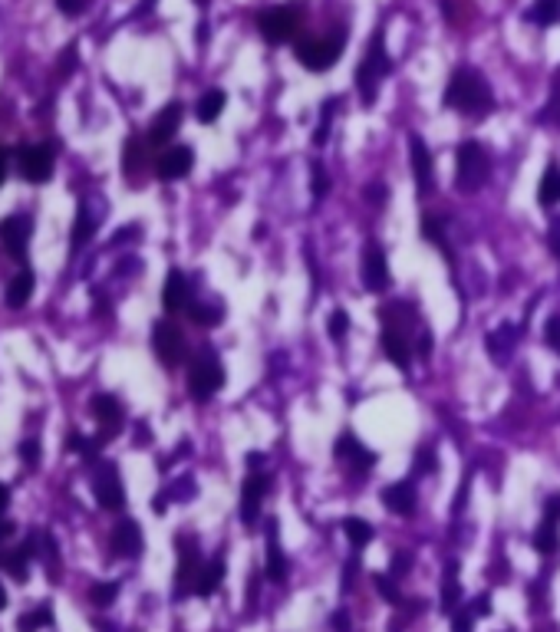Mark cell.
<instances>
[{"instance_id":"6da1fadb","label":"cell","mask_w":560,"mask_h":632,"mask_svg":"<svg viewBox=\"0 0 560 632\" xmlns=\"http://www.w3.org/2000/svg\"><path fill=\"white\" fill-rule=\"evenodd\" d=\"M445 105L465 115H488L494 109V92L478 69H455L445 86Z\"/></svg>"},{"instance_id":"7a4b0ae2","label":"cell","mask_w":560,"mask_h":632,"mask_svg":"<svg viewBox=\"0 0 560 632\" xmlns=\"http://www.w3.org/2000/svg\"><path fill=\"white\" fill-rule=\"evenodd\" d=\"M385 73H389L385 40H383V30H376V36L369 40V46H366V57H362L360 69H356V90H360L362 103H366V105L376 99V92H379V82L385 80Z\"/></svg>"},{"instance_id":"3957f363","label":"cell","mask_w":560,"mask_h":632,"mask_svg":"<svg viewBox=\"0 0 560 632\" xmlns=\"http://www.w3.org/2000/svg\"><path fill=\"white\" fill-rule=\"evenodd\" d=\"M455 161H458V172H455L458 191L475 195L478 188H485V182H488V175H491V159H488V152H485V145H478V142H462Z\"/></svg>"},{"instance_id":"277c9868","label":"cell","mask_w":560,"mask_h":632,"mask_svg":"<svg viewBox=\"0 0 560 632\" xmlns=\"http://www.w3.org/2000/svg\"><path fill=\"white\" fill-rule=\"evenodd\" d=\"M222 386H224V366L222 359H218V353H211V349L198 353L191 369H188V392H191V399L208 402V399H214L222 392Z\"/></svg>"},{"instance_id":"5b68a950","label":"cell","mask_w":560,"mask_h":632,"mask_svg":"<svg viewBox=\"0 0 560 632\" xmlns=\"http://www.w3.org/2000/svg\"><path fill=\"white\" fill-rule=\"evenodd\" d=\"M304 23V4H280L257 17V27L270 43H287Z\"/></svg>"},{"instance_id":"8992f818","label":"cell","mask_w":560,"mask_h":632,"mask_svg":"<svg viewBox=\"0 0 560 632\" xmlns=\"http://www.w3.org/2000/svg\"><path fill=\"white\" fill-rule=\"evenodd\" d=\"M339 53H343V34L310 36V40H300V43H297V59H300L307 69H314V73H323V69L333 66L339 59Z\"/></svg>"},{"instance_id":"52a82bcc","label":"cell","mask_w":560,"mask_h":632,"mask_svg":"<svg viewBox=\"0 0 560 632\" xmlns=\"http://www.w3.org/2000/svg\"><path fill=\"white\" fill-rule=\"evenodd\" d=\"M152 349L168 369H175L178 363H185L188 356L185 336H182V330H178L175 323H168V320H159L152 326Z\"/></svg>"},{"instance_id":"ba28073f","label":"cell","mask_w":560,"mask_h":632,"mask_svg":"<svg viewBox=\"0 0 560 632\" xmlns=\"http://www.w3.org/2000/svg\"><path fill=\"white\" fill-rule=\"evenodd\" d=\"M93 495L99 501V507L105 511H119V507L126 504V488H122V478H119L116 464H99L93 474Z\"/></svg>"},{"instance_id":"9c48e42d","label":"cell","mask_w":560,"mask_h":632,"mask_svg":"<svg viewBox=\"0 0 560 632\" xmlns=\"http://www.w3.org/2000/svg\"><path fill=\"white\" fill-rule=\"evenodd\" d=\"M17 168L30 184H43L53 175V149L50 145H24L17 152Z\"/></svg>"},{"instance_id":"30bf717a","label":"cell","mask_w":560,"mask_h":632,"mask_svg":"<svg viewBox=\"0 0 560 632\" xmlns=\"http://www.w3.org/2000/svg\"><path fill=\"white\" fill-rule=\"evenodd\" d=\"M360 277H362V287L369 293H383L389 287V264H385V254L379 244H366L362 247V264H360Z\"/></svg>"},{"instance_id":"8fae6325","label":"cell","mask_w":560,"mask_h":632,"mask_svg":"<svg viewBox=\"0 0 560 632\" xmlns=\"http://www.w3.org/2000/svg\"><path fill=\"white\" fill-rule=\"evenodd\" d=\"M333 455H337L346 468H350L356 478H362V474H369V468L376 464V455L369 449H362V441H356V435H339L337 445H333Z\"/></svg>"},{"instance_id":"7c38bea8","label":"cell","mask_w":560,"mask_h":632,"mask_svg":"<svg viewBox=\"0 0 560 632\" xmlns=\"http://www.w3.org/2000/svg\"><path fill=\"white\" fill-rule=\"evenodd\" d=\"M408 149H412V175H416V188L419 195H429L435 188V161L432 152L425 145L422 136H408Z\"/></svg>"},{"instance_id":"4fadbf2b","label":"cell","mask_w":560,"mask_h":632,"mask_svg":"<svg viewBox=\"0 0 560 632\" xmlns=\"http://www.w3.org/2000/svg\"><path fill=\"white\" fill-rule=\"evenodd\" d=\"M408 333H412V330H402V326H393V323L383 326L385 356H389L393 366L402 369V372H408V366H412V339H416V336H408Z\"/></svg>"},{"instance_id":"5bb4252c","label":"cell","mask_w":560,"mask_h":632,"mask_svg":"<svg viewBox=\"0 0 560 632\" xmlns=\"http://www.w3.org/2000/svg\"><path fill=\"white\" fill-rule=\"evenodd\" d=\"M30 234H34V221L27 215H11V218L0 221V244L13 254V257H24L27 244H30Z\"/></svg>"},{"instance_id":"9a60e30c","label":"cell","mask_w":560,"mask_h":632,"mask_svg":"<svg viewBox=\"0 0 560 632\" xmlns=\"http://www.w3.org/2000/svg\"><path fill=\"white\" fill-rule=\"evenodd\" d=\"M191 165H195V149L191 145H172V149H165L159 155V178L162 182H178V178H185L191 172Z\"/></svg>"},{"instance_id":"2e32d148","label":"cell","mask_w":560,"mask_h":632,"mask_svg":"<svg viewBox=\"0 0 560 632\" xmlns=\"http://www.w3.org/2000/svg\"><path fill=\"white\" fill-rule=\"evenodd\" d=\"M268 488H270L268 474H251L245 481V488H241V520H245L247 527H254L257 511H261V501L268 495Z\"/></svg>"},{"instance_id":"e0dca14e","label":"cell","mask_w":560,"mask_h":632,"mask_svg":"<svg viewBox=\"0 0 560 632\" xmlns=\"http://www.w3.org/2000/svg\"><path fill=\"white\" fill-rule=\"evenodd\" d=\"M162 307L168 313H182L191 307V284L182 270H172L165 277V287H162Z\"/></svg>"},{"instance_id":"ac0fdd59","label":"cell","mask_w":560,"mask_h":632,"mask_svg":"<svg viewBox=\"0 0 560 632\" xmlns=\"http://www.w3.org/2000/svg\"><path fill=\"white\" fill-rule=\"evenodd\" d=\"M182 113H185L182 103L165 105L162 113L152 119V126H149V142H152V145H165V142L178 132V126H182Z\"/></svg>"},{"instance_id":"d6986e66","label":"cell","mask_w":560,"mask_h":632,"mask_svg":"<svg viewBox=\"0 0 560 632\" xmlns=\"http://www.w3.org/2000/svg\"><path fill=\"white\" fill-rule=\"evenodd\" d=\"M383 504L389 507L393 514H399V518H408V514H416L419 497H416V488L408 481H396L383 491Z\"/></svg>"},{"instance_id":"ffe728a7","label":"cell","mask_w":560,"mask_h":632,"mask_svg":"<svg viewBox=\"0 0 560 632\" xmlns=\"http://www.w3.org/2000/svg\"><path fill=\"white\" fill-rule=\"evenodd\" d=\"M113 550H116V557H139L142 530L136 520H119L116 530H113Z\"/></svg>"},{"instance_id":"44dd1931","label":"cell","mask_w":560,"mask_h":632,"mask_svg":"<svg viewBox=\"0 0 560 632\" xmlns=\"http://www.w3.org/2000/svg\"><path fill=\"white\" fill-rule=\"evenodd\" d=\"M93 412L96 422L103 425V435H116L119 428H122V405H119L116 395H96Z\"/></svg>"},{"instance_id":"7402d4cb","label":"cell","mask_w":560,"mask_h":632,"mask_svg":"<svg viewBox=\"0 0 560 632\" xmlns=\"http://www.w3.org/2000/svg\"><path fill=\"white\" fill-rule=\"evenodd\" d=\"M222 583H224V560L222 557H214V560H208V564L201 566V576H198V583H195V593H198V597H211V593L222 587Z\"/></svg>"},{"instance_id":"603a6c76","label":"cell","mask_w":560,"mask_h":632,"mask_svg":"<svg viewBox=\"0 0 560 632\" xmlns=\"http://www.w3.org/2000/svg\"><path fill=\"white\" fill-rule=\"evenodd\" d=\"M537 201L544 207L557 205L560 201V165H548L541 175V188H537Z\"/></svg>"},{"instance_id":"cb8c5ba5","label":"cell","mask_w":560,"mask_h":632,"mask_svg":"<svg viewBox=\"0 0 560 632\" xmlns=\"http://www.w3.org/2000/svg\"><path fill=\"white\" fill-rule=\"evenodd\" d=\"M201 564H198V550L188 543L182 547V560H178V589H185L188 583H198Z\"/></svg>"},{"instance_id":"d4e9b609","label":"cell","mask_w":560,"mask_h":632,"mask_svg":"<svg viewBox=\"0 0 560 632\" xmlns=\"http://www.w3.org/2000/svg\"><path fill=\"white\" fill-rule=\"evenodd\" d=\"M287 576V560H284V553H280V543H277V524L270 520V543H268V580L280 583Z\"/></svg>"},{"instance_id":"484cf974","label":"cell","mask_w":560,"mask_h":632,"mask_svg":"<svg viewBox=\"0 0 560 632\" xmlns=\"http://www.w3.org/2000/svg\"><path fill=\"white\" fill-rule=\"evenodd\" d=\"M30 297H34V274H30V270H20V274L7 284V303H11V307H24Z\"/></svg>"},{"instance_id":"4316f807","label":"cell","mask_w":560,"mask_h":632,"mask_svg":"<svg viewBox=\"0 0 560 632\" xmlns=\"http://www.w3.org/2000/svg\"><path fill=\"white\" fill-rule=\"evenodd\" d=\"M224 103H228V96H224L222 90H208L198 99V109H195V113H198L201 122H214V119L224 113Z\"/></svg>"},{"instance_id":"83f0119b","label":"cell","mask_w":560,"mask_h":632,"mask_svg":"<svg viewBox=\"0 0 560 632\" xmlns=\"http://www.w3.org/2000/svg\"><path fill=\"white\" fill-rule=\"evenodd\" d=\"M185 313L198 323V326H218V323L224 320L222 303H198V300H191V307H188Z\"/></svg>"},{"instance_id":"f1b7e54d","label":"cell","mask_w":560,"mask_h":632,"mask_svg":"<svg viewBox=\"0 0 560 632\" xmlns=\"http://www.w3.org/2000/svg\"><path fill=\"white\" fill-rule=\"evenodd\" d=\"M527 20L541 23V27H554V23H560V0H537L534 7L527 11Z\"/></svg>"},{"instance_id":"f546056e","label":"cell","mask_w":560,"mask_h":632,"mask_svg":"<svg viewBox=\"0 0 560 632\" xmlns=\"http://www.w3.org/2000/svg\"><path fill=\"white\" fill-rule=\"evenodd\" d=\"M514 343H517V330H514V326H508V323H504V326H498V330L488 336V349L494 353V356H502V353H511Z\"/></svg>"},{"instance_id":"4dcf8cb0","label":"cell","mask_w":560,"mask_h":632,"mask_svg":"<svg viewBox=\"0 0 560 632\" xmlns=\"http://www.w3.org/2000/svg\"><path fill=\"white\" fill-rule=\"evenodd\" d=\"M534 547L541 553H554L560 547V534H557V524L554 520H544L534 534Z\"/></svg>"},{"instance_id":"1f68e13d","label":"cell","mask_w":560,"mask_h":632,"mask_svg":"<svg viewBox=\"0 0 560 632\" xmlns=\"http://www.w3.org/2000/svg\"><path fill=\"white\" fill-rule=\"evenodd\" d=\"M458 599H462V587H458L455 564H452L448 566V573H445V583H442V610L452 612L458 606Z\"/></svg>"},{"instance_id":"d6a6232c","label":"cell","mask_w":560,"mask_h":632,"mask_svg":"<svg viewBox=\"0 0 560 632\" xmlns=\"http://www.w3.org/2000/svg\"><path fill=\"white\" fill-rule=\"evenodd\" d=\"M343 530H346V537L353 541V547H362V543L373 541V527L362 518H346L343 520Z\"/></svg>"},{"instance_id":"836d02e7","label":"cell","mask_w":560,"mask_h":632,"mask_svg":"<svg viewBox=\"0 0 560 632\" xmlns=\"http://www.w3.org/2000/svg\"><path fill=\"white\" fill-rule=\"evenodd\" d=\"M53 622V610L50 606H40V610L27 612L24 620H20V632H36L40 626H50Z\"/></svg>"},{"instance_id":"e575fe53","label":"cell","mask_w":560,"mask_h":632,"mask_svg":"<svg viewBox=\"0 0 560 632\" xmlns=\"http://www.w3.org/2000/svg\"><path fill=\"white\" fill-rule=\"evenodd\" d=\"M327 330H330V339H333V343H343V336L350 333V316H346V310H333V313H330Z\"/></svg>"},{"instance_id":"d590c367","label":"cell","mask_w":560,"mask_h":632,"mask_svg":"<svg viewBox=\"0 0 560 632\" xmlns=\"http://www.w3.org/2000/svg\"><path fill=\"white\" fill-rule=\"evenodd\" d=\"M27 557H30V543H27V547H24V550H20V553H11V557L4 560V566H7V573H11L13 580H20V583H24V580H27Z\"/></svg>"},{"instance_id":"8d00e7d4","label":"cell","mask_w":560,"mask_h":632,"mask_svg":"<svg viewBox=\"0 0 560 632\" xmlns=\"http://www.w3.org/2000/svg\"><path fill=\"white\" fill-rule=\"evenodd\" d=\"M310 191H314V198H323L330 191V175L320 161L310 165Z\"/></svg>"},{"instance_id":"74e56055","label":"cell","mask_w":560,"mask_h":632,"mask_svg":"<svg viewBox=\"0 0 560 632\" xmlns=\"http://www.w3.org/2000/svg\"><path fill=\"white\" fill-rule=\"evenodd\" d=\"M93 218H89V211L86 207H80V218H76V228H73V244L80 247V244L89 241V234H93Z\"/></svg>"},{"instance_id":"f35d334b","label":"cell","mask_w":560,"mask_h":632,"mask_svg":"<svg viewBox=\"0 0 560 632\" xmlns=\"http://www.w3.org/2000/svg\"><path fill=\"white\" fill-rule=\"evenodd\" d=\"M422 241H432L445 247V228L439 218H422Z\"/></svg>"},{"instance_id":"ab89813d","label":"cell","mask_w":560,"mask_h":632,"mask_svg":"<svg viewBox=\"0 0 560 632\" xmlns=\"http://www.w3.org/2000/svg\"><path fill=\"white\" fill-rule=\"evenodd\" d=\"M333 109H337V103L330 99L327 105H323V115H320V122H316V132H314V145H323L330 138V119H333Z\"/></svg>"},{"instance_id":"60d3db41","label":"cell","mask_w":560,"mask_h":632,"mask_svg":"<svg viewBox=\"0 0 560 632\" xmlns=\"http://www.w3.org/2000/svg\"><path fill=\"white\" fill-rule=\"evenodd\" d=\"M119 593V583H96L93 589H89V599H93L96 606H109L113 599H116Z\"/></svg>"},{"instance_id":"b9f144b4","label":"cell","mask_w":560,"mask_h":632,"mask_svg":"<svg viewBox=\"0 0 560 632\" xmlns=\"http://www.w3.org/2000/svg\"><path fill=\"white\" fill-rule=\"evenodd\" d=\"M122 165H126V172H136L142 165V142L139 138H132L126 145V159H122Z\"/></svg>"},{"instance_id":"7bdbcfd3","label":"cell","mask_w":560,"mask_h":632,"mask_svg":"<svg viewBox=\"0 0 560 632\" xmlns=\"http://www.w3.org/2000/svg\"><path fill=\"white\" fill-rule=\"evenodd\" d=\"M544 336H548V346L560 356V316H550L548 326H544Z\"/></svg>"},{"instance_id":"ee69618b","label":"cell","mask_w":560,"mask_h":632,"mask_svg":"<svg viewBox=\"0 0 560 632\" xmlns=\"http://www.w3.org/2000/svg\"><path fill=\"white\" fill-rule=\"evenodd\" d=\"M20 458H24L27 464H36V461H40V441L27 438L24 445H20Z\"/></svg>"},{"instance_id":"f6af8a7d","label":"cell","mask_w":560,"mask_h":632,"mask_svg":"<svg viewBox=\"0 0 560 632\" xmlns=\"http://www.w3.org/2000/svg\"><path fill=\"white\" fill-rule=\"evenodd\" d=\"M544 119H554L560 126V82L554 80V96H550V103H548V113H544Z\"/></svg>"},{"instance_id":"bcb514c9","label":"cell","mask_w":560,"mask_h":632,"mask_svg":"<svg viewBox=\"0 0 560 632\" xmlns=\"http://www.w3.org/2000/svg\"><path fill=\"white\" fill-rule=\"evenodd\" d=\"M416 472H422V474L435 472V455L432 451H419V458H416Z\"/></svg>"},{"instance_id":"7dc6e473","label":"cell","mask_w":560,"mask_h":632,"mask_svg":"<svg viewBox=\"0 0 560 632\" xmlns=\"http://www.w3.org/2000/svg\"><path fill=\"white\" fill-rule=\"evenodd\" d=\"M548 244H550V254L557 257L560 261V218L550 224V230H548Z\"/></svg>"},{"instance_id":"c3c4849f","label":"cell","mask_w":560,"mask_h":632,"mask_svg":"<svg viewBox=\"0 0 560 632\" xmlns=\"http://www.w3.org/2000/svg\"><path fill=\"white\" fill-rule=\"evenodd\" d=\"M57 7L63 13H70V17H76V13L86 11V0H57Z\"/></svg>"},{"instance_id":"681fc988","label":"cell","mask_w":560,"mask_h":632,"mask_svg":"<svg viewBox=\"0 0 560 632\" xmlns=\"http://www.w3.org/2000/svg\"><path fill=\"white\" fill-rule=\"evenodd\" d=\"M376 587L383 589V597L389 599V603H396V599H399L396 587H393V583H389V580H385V576H376Z\"/></svg>"},{"instance_id":"f907efd6","label":"cell","mask_w":560,"mask_h":632,"mask_svg":"<svg viewBox=\"0 0 560 632\" xmlns=\"http://www.w3.org/2000/svg\"><path fill=\"white\" fill-rule=\"evenodd\" d=\"M557 518H560V495L550 497L548 507H544V520H554V524H557Z\"/></svg>"},{"instance_id":"816d5d0a","label":"cell","mask_w":560,"mask_h":632,"mask_svg":"<svg viewBox=\"0 0 560 632\" xmlns=\"http://www.w3.org/2000/svg\"><path fill=\"white\" fill-rule=\"evenodd\" d=\"M406 566H408V553H402V557H393V576H402L406 573Z\"/></svg>"},{"instance_id":"f5cc1de1","label":"cell","mask_w":560,"mask_h":632,"mask_svg":"<svg viewBox=\"0 0 560 632\" xmlns=\"http://www.w3.org/2000/svg\"><path fill=\"white\" fill-rule=\"evenodd\" d=\"M7 161H11V155H7V149H0V184L7 178Z\"/></svg>"},{"instance_id":"db71d44e","label":"cell","mask_w":560,"mask_h":632,"mask_svg":"<svg viewBox=\"0 0 560 632\" xmlns=\"http://www.w3.org/2000/svg\"><path fill=\"white\" fill-rule=\"evenodd\" d=\"M468 626H471V616H458L455 620V632H471Z\"/></svg>"},{"instance_id":"11a10c76","label":"cell","mask_w":560,"mask_h":632,"mask_svg":"<svg viewBox=\"0 0 560 632\" xmlns=\"http://www.w3.org/2000/svg\"><path fill=\"white\" fill-rule=\"evenodd\" d=\"M11 534H13V524H11V520H0V541H7Z\"/></svg>"},{"instance_id":"9f6ffc18","label":"cell","mask_w":560,"mask_h":632,"mask_svg":"<svg viewBox=\"0 0 560 632\" xmlns=\"http://www.w3.org/2000/svg\"><path fill=\"white\" fill-rule=\"evenodd\" d=\"M11 504V491H7V488H4V484H0V511H4V507Z\"/></svg>"},{"instance_id":"6f0895ef","label":"cell","mask_w":560,"mask_h":632,"mask_svg":"<svg viewBox=\"0 0 560 632\" xmlns=\"http://www.w3.org/2000/svg\"><path fill=\"white\" fill-rule=\"evenodd\" d=\"M7 606V593H4V587H0V610Z\"/></svg>"}]
</instances>
